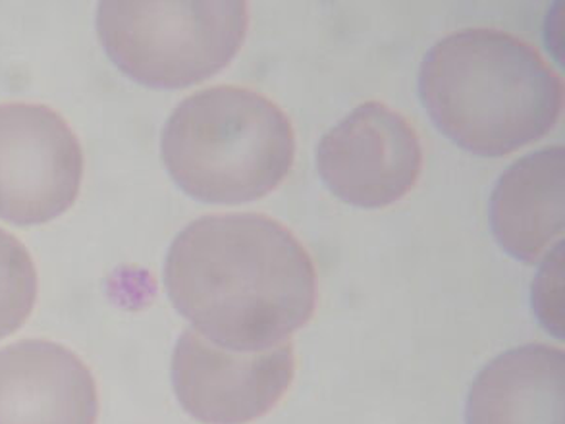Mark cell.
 Wrapping results in <instances>:
<instances>
[{"instance_id": "6da1fadb", "label": "cell", "mask_w": 565, "mask_h": 424, "mask_svg": "<svg viewBox=\"0 0 565 424\" xmlns=\"http://www.w3.org/2000/svg\"><path fill=\"white\" fill-rule=\"evenodd\" d=\"M164 286L193 330L244 353L280 346L317 305L306 247L280 222L253 212L193 220L170 245Z\"/></svg>"}, {"instance_id": "7a4b0ae2", "label": "cell", "mask_w": 565, "mask_h": 424, "mask_svg": "<svg viewBox=\"0 0 565 424\" xmlns=\"http://www.w3.org/2000/svg\"><path fill=\"white\" fill-rule=\"evenodd\" d=\"M419 95L436 128L479 157L548 136L564 105L562 77L535 46L489 28L440 39L420 64Z\"/></svg>"}, {"instance_id": "3957f363", "label": "cell", "mask_w": 565, "mask_h": 424, "mask_svg": "<svg viewBox=\"0 0 565 424\" xmlns=\"http://www.w3.org/2000/svg\"><path fill=\"white\" fill-rule=\"evenodd\" d=\"M162 162L178 188L214 205L265 198L290 174L296 136L280 106L247 87H209L170 114Z\"/></svg>"}, {"instance_id": "277c9868", "label": "cell", "mask_w": 565, "mask_h": 424, "mask_svg": "<svg viewBox=\"0 0 565 424\" xmlns=\"http://www.w3.org/2000/svg\"><path fill=\"white\" fill-rule=\"evenodd\" d=\"M247 28L249 10L242 0H107L97 10L108 59L154 89L190 87L218 74L244 45Z\"/></svg>"}, {"instance_id": "5b68a950", "label": "cell", "mask_w": 565, "mask_h": 424, "mask_svg": "<svg viewBox=\"0 0 565 424\" xmlns=\"http://www.w3.org/2000/svg\"><path fill=\"white\" fill-rule=\"evenodd\" d=\"M84 151L68 121L53 108L0 105V220L45 224L76 203Z\"/></svg>"}, {"instance_id": "8992f818", "label": "cell", "mask_w": 565, "mask_h": 424, "mask_svg": "<svg viewBox=\"0 0 565 424\" xmlns=\"http://www.w3.org/2000/svg\"><path fill=\"white\" fill-rule=\"evenodd\" d=\"M290 341L265 351H230L188 328L172 353V386L190 417L205 424H247L275 410L290 390Z\"/></svg>"}, {"instance_id": "52a82bcc", "label": "cell", "mask_w": 565, "mask_h": 424, "mask_svg": "<svg viewBox=\"0 0 565 424\" xmlns=\"http://www.w3.org/2000/svg\"><path fill=\"white\" fill-rule=\"evenodd\" d=\"M317 170L340 201L382 209L415 188L423 170V145L402 114L371 100L322 136Z\"/></svg>"}, {"instance_id": "ba28073f", "label": "cell", "mask_w": 565, "mask_h": 424, "mask_svg": "<svg viewBox=\"0 0 565 424\" xmlns=\"http://www.w3.org/2000/svg\"><path fill=\"white\" fill-rule=\"evenodd\" d=\"M97 384L87 364L53 341L0 349V424H95Z\"/></svg>"}, {"instance_id": "9c48e42d", "label": "cell", "mask_w": 565, "mask_h": 424, "mask_svg": "<svg viewBox=\"0 0 565 424\" xmlns=\"http://www.w3.org/2000/svg\"><path fill=\"white\" fill-rule=\"evenodd\" d=\"M565 224L564 147L529 152L500 176L490 195V226L500 247L535 265L562 242Z\"/></svg>"}, {"instance_id": "30bf717a", "label": "cell", "mask_w": 565, "mask_h": 424, "mask_svg": "<svg viewBox=\"0 0 565 424\" xmlns=\"http://www.w3.org/2000/svg\"><path fill=\"white\" fill-rule=\"evenodd\" d=\"M565 356L527 343L490 361L475 379L466 424H564Z\"/></svg>"}, {"instance_id": "8fae6325", "label": "cell", "mask_w": 565, "mask_h": 424, "mask_svg": "<svg viewBox=\"0 0 565 424\" xmlns=\"http://www.w3.org/2000/svg\"><path fill=\"white\" fill-rule=\"evenodd\" d=\"M38 299V271L14 235L0 230V340L28 320Z\"/></svg>"}, {"instance_id": "7c38bea8", "label": "cell", "mask_w": 565, "mask_h": 424, "mask_svg": "<svg viewBox=\"0 0 565 424\" xmlns=\"http://www.w3.org/2000/svg\"><path fill=\"white\" fill-rule=\"evenodd\" d=\"M562 251L564 243L559 242L548 253V258L536 276L533 288V307L548 330L562 340V294H554L552 289L562 286Z\"/></svg>"}]
</instances>
